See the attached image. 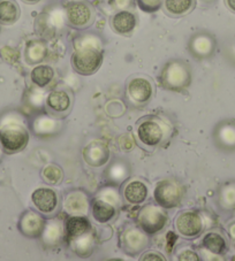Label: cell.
Here are the masks:
<instances>
[{
  "label": "cell",
  "instance_id": "obj_1",
  "mask_svg": "<svg viewBox=\"0 0 235 261\" xmlns=\"http://www.w3.org/2000/svg\"><path fill=\"white\" fill-rule=\"evenodd\" d=\"M103 62L102 43L97 36L85 35L75 42L72 65L76 73L88 76L99 69Z\"/></svg>",
  "mask_w": 235,
  "mask_h": 261
},
{
  "label": "cell",
  "instance_id": "obj_2",
  "mask_svg": "<svg viewBox=\"0 0 235 261\" xmlns=\"http://www.w3.org/2000/svg\"><path fill=\"white\" fill-rule=\"evenodd\" d=\"M160 81L164 88L181 91L192 83V70L184 61L172 60L162 68Z\"/></svg>",
  "mask_w": 235,
  "mask_h": 261
},
{
  "label": "cell",
  "instance_id": "obj_3",
  "mask_svg": "<svg viewBox=\"0 0 235 261\" xmlns=\"http://www.w3.org/2000/svg\"><path fill=\"white\" fill-rule=\"evenodd\" d=\"M29 134L19 124H7L0 129V143L8 152H17L27 146Z\"/></svg>",
  "mask_w": 235,
  "mask_h": 261
},
{
  "label": "cell",
  "instance_id": "obj_4",
  "mask_svg": "<svg viewBox=\"0 0 235 261\" xmlns=\"http://www.w3.org/2000/svg\"><path fill=\"white\" fill-rule=\"evenodd\" d=\"M137 220L142 230L152 235L160 231L166 226L167 215L160 207L148 205L139 211Z\"/></svg>",
  "mask_w": 235,
  "mask_h": 261
},
{
  "label": "cell",
  "instance_id": "obj_5",
  "mask_svg": "<svg viewBox=\"0 0 235 261\" xmlns=\"http://www.w3.org/2000/svg\"><path fill=\"white\" fill-rule=\"evenodd\" d=\"M153 197L157 204L162 208H172L179 205L182 197V191L175 182L165 179L157 183L153 191Z\"/></svg>",
  "mask_w": 235,
  "mask_h": 261
},
{
  "label": "cell",
  "instance_id": "obj_6",
  "mask_svg": "<svg viewBox=\"0 0 235 261\" xmlns=\"http://www.w3.org/2000/svg\"><path fill=\"white\" fill-rule=\"evenodd\" d=\"M175 228L180 235L193 238L200 235L203 230V220L201 215L194 211H187L175 220Z\"/></svg>",
  "mask_w": 235,
  "mask_h": 261
},
{
  "label": "cell",
  "instance_id": "obj_7",
  "mask_svg": "<svg viewBox=\"0 0 235 261\" xmlns=\"http://www.w3.org/2000/svg\"><path fill=\"white\" fill-rule=\"evenodd\" d=\"M65 14L68 24L78 29L87 27L92 20L91 8L82 2H75L67 5Z\"/></svg>",
  "mask_w": 235,
  "mask_h": 261
},
{
  "label": "cell",
  "instance_id": "obj_8",
  "mask_svg": "<svg viewBox=\"0 0 235 261\" xmlns=\"http://www.w3.org/2000/svg\"><path fill=\"white\" fill-rule=\"evenodd\" d=\"M137 137L147 146H157L164 138V130L156 120L147 119L137 127Z\"/></svg>",
  "mask_w": 235,
  "mask_h": 261
},
{
  "label": "cell",
  "instance_id": "obj_9",
  "mask_svg": "<svg viewBox=\"0 0 235 261\" xmlns=\"http://www.w3.org/2000/svg\"><path fill=\"white\" fill-rule=\"evenodd\" d=\"M188 48L193 57L197 58V59H205V58H209L214 55L216 40L209 34H196L189 40Z\"/></svg>",
  "mask_w": 235,
  "mask_h": 261
},
{
  "label": "cell",
  "instance_id": "obj_10",
  "mask_svg": "<svg viewBox=\"0 0 235 261\" xmlns=\"http://www.w3.org/2000/svg\"><path fill=\"white\" fill-rule=\"evenodd\" d=\"M127 94L134 102L144 103L151 99L153 87L146 77H134L127 84Z\"/></svg>",
  "mask_w": 235,
  "mask_h": 261
},
{
  "label": "cell",
  "instance_id": "obj_11",
  "mask_svg": "<svg viewBox=\"0 0 235 261\" xmlns=\"http://www.w3.org/2000/svg\"><path fill=\"white\" fill-rule=\"evenodd\" d=\"M31 200L39 212L50 214L56 211L58 206V196L52 189L39 188L31 195Z\"/></svg>",
  "mask_w": 235,
  "mask_h": 261
},
{
  "label": "cell",
  "instance_id": "obj_12",
  "mask_svg": "<svg viewBox=\"0 0 235 261\" xmlns=\"http://www.w3.org/2000/svg\"><path fill=\"white\" fill-rule=\"evenodd\" d=\"M19 227H20L21 232L24 233L25 236L30 237V238H36V237H39L43 233V230L45 228V222H44V219L40 217L39 214L29 211V212H27L22 215Z\"/></svg>",
  "mask_w": 235,
  "mask_h": 261
},
{
  "label": "cell",
  "instance_id": "obj_13",
  "mask_svg": "<svg viewBox=\"0 0 235 261\" xmlns=\"http://www.w3.org/2000/svg\"><path fill=\"white\" fill-rule=\"evenodd\" d=\"M110 158V151L106 145L102 143L95 142L83 150V159L88 165L92 167H99L105 165Z\"/></svg>",
  "mask_w": 235,
  "mask_h": 261
},
{
  "label": "cell",
  "instance_id": "obj_14",
  "mask_svg": "<svg viewBox=\"0 0 235 261\" xmlns=\"http://www.w3.org/2000/svg\"><path fill=\"white\" fill-rule=\"evenodd\" d=\"M111 25L116 34L128 35L136 27V17L129 11H120L113 15Z\"/></svg>",
  "mask_w": 235,
  "mask_h": 261
},
{
  "label": "cell",
  "instance_id": "obj_15",
  "mask_svg": "<svg viewBox=\"0 0 235 261\" xmlns=\"http://www.w3.org/2000/svg\"><path fill=\"white\" fill-rule=\"evenodd\" d=\"M215 138L218 146L225 150H235V124L232 122L219 124L216 129Z\"/></svg>",
  "mask_w": 235,
  "mask_h": 261
},
{
  "label": "cell",
  "instance_id": "obj_16",
  "mask_svg": "<svg viewBox=\"0 0 235 261\" xmlns=\"http://www.w3.org/2000/svg\"><path fill=\"white\" fill-rule=\"evenodd\" d=\"M64 207L67 212L70 214H85L88 212L89 201L87 196L83 192L74 191L70 192L65 198Z\"/></svg>",
  "mask_w": 235,
  "mask_h": 261
},
{
  "label": "cell",
  "instance_id": "obj_17",
  "mask_svg": "<svg viewBox=\"0 0 235 261\" xmlns=\"http://www.w3.org/2000/svg\"><path fill=\"white\" fill-rule=\"evenodd\" d=\"M124 243H125V249L128 253H137V252L142 251L144 247L147 246V236L144 233L138 230V229H128L125 231L124 235Z\"/></svg>",
  "mask_w": 235,
  "mask_h": 261
},
{
  "label": "cell",
  "instance_id": "obj_18",
  "mask_svg": "<svg viewBox=\"0 0 235 261\" xmlns=\"http://www.w3.org/2000/svg\"><path fill=\"white\" fill-rule=\"evenodd\" d=\"M124 197L130 204H141L148 197V187L142 181L134 179L125 187Z\"/></svg>",
  "mask_w": 235,
  "mask_h": 261
},
{
  "label": "cell",
  "instance_id": "obj_19",
  "mask_svg": "<svg viewBox=\"0 0 235 261\" xmlns=\"http://www.w3.org/2000/svg\"><path fill=\"white\" fill-rule=\"evenodd\" d=\"M92 217L99 223H106L114 218L115 207L105 200L99 198L92 202L91 206Z\"/></svg>",
  "mask_w": 235,
  "mask_h": 261
},
{
  "label": "cell",
  "instance_id": "obj_20",
  "mask_svg": "<svg viewBox=\"0 0 235 261\" xmlns=\"http://www.w3.org/2000/svg\"><path fill=\"white\" fill-rule=\"evenodd\" d=\"M90 228H91V226H90L88 219L81 217V215H79V217H72L66 222L67 237L69 240H74V238L82 236L90 231Z\"/></svg>",
  "mask_w": 235,
  "mask_h": 261
},
{
  "label": "cell",
  "instance_id": "obj_21",
  "mask_svg": "<svg viewBox=\"0 0 235 261\" xmlns=\"http://www.w3.org/2000/svg\"><path fill=\"white\" fill-rule=\"evenodd\" d=\"M70 97L69 94L62 90H57L49 93L46 97V105L54 112L62 113L70 107Z\"/></svg>",
  "mask_w": 235,
  "mask_h": 261
},
{
  "label": "cell",
  "instance_id": "obj_22",
  "mask_svg": "<svg viewBox=\"0 0 235 261\" xmlns=\"http://www.w3.org/2000/svg\"><path fill=\"white\" fill-rule=\"evenodd\" d=\"M46 57V46L40 40H33L28 43L25 51L26 61L29 65L40 64Z\"/></svg>",
  "mask_w": 235,
  "mask_h": 261
},
{
  "label": "cell",
  "instance_id": "obj_23",
  "mask_svg": "<svg viewBox=\"0 0 235 261\" xmlns=\"http://www.w3.org/2000/svg\"><path fill=\"white\" fill-rule=\"evenodd\" d=\"M20 16L19 5L13 0L0 2V23L13 24Z\"/></svg>",
  "mask_w": 235,
  "mask_h": 261
},
{
  "label": "cell",
  "instance_id": "obj_24",
  "mask_svg": "<svg viewBox=\"0 0 235 261\" xmlns=\"http://www.w3.org/2000/svg\"><path fill=\"white\" fill-rule=\"evenodd\" d=\"M30 77L34 84H36L39 88H44L46 87L48 84L51 83V81L54 77V70L52 67H50L48 65L36 66L35 68L31 70Z\"/></svg>",
  "mask_w": 235,
  "mask_h": 261
},
{
  "label": "cell",
  "instance_id": "obj_25",
  "mask_svg": "<svg viewBox=\"0 0 235 261\" xmlns=\"http://www.w3.org/2000/svg\"><path fill=\"white\" fill-rule=\"evenodd\" d=\"M70 245L73 247L76 254H79L80 256H87L91 253L92 250V235L90 233V231H88L82 236H79L74 238V240H70Z\"/></svg>",
  "mask_w": 235,
  "mask_h": 261
},
{
  "label": "cell",
  "instance_id": "obj_26",
  "mask_svg": "<svg viewBox=\"0 0 235 261\" xmlns=\"http://www.w3.org/2000/svg\"><path fill=\"white\" fill-rule=\"evenodd\" d=\"M202 245L214 254H223L226 251V242L223 237L216 232H210L203 238Z\"/></svg>",
  "mask_w": 235,
  "mask_h": 261
},
{
  "label": "cell",
  "instance_id": "obj_27",
  "mask_svg": "<svg viewBox=\"0 0 235 261\" xmlns=\"http://www.w3.org/2000/svg\"><path fill=\"white\" fill-rule=\"evenodd\" d=\"M164 6L166 12L173 16L187 14L194 6V0H165Z\"/></svg>",
  "mask_w": 235,
  "mask_h": 261
},
{
  "label": "cell",
  "instance_id": "obj_28",
  "mask_svg": "<svg viewBox=\"0 0 235 261\" xmlns=\"http://www.w3.org/2000/svg\"><path fill=\"white\" fill-rule=\"evenodd\" d=\"M219 201L220 205L223 206V208L228 211L235 210V182L226 183L225 186L221 188Z\"/></svg>",
  "mask_w": 235,
  "mask_h": 261
},
{
  "label": "cell",
  "instance_id": "obj_29",
  "mask_svg": "<svg viewBox=\"0 0 235 261\" xmlns=\"http://www.w3.org/2000/svg\"><path fill=\"white\" fill-rule=\"evenodd\" d=\"M61 233V223L57 221V220H53V221H50L46 226H45L42 235L43 240L46 244L54 245L59 240H60Z\"/></svg>",
  "mask_w": 235,
  "mask_h": 261
},
{
  "label": "cell",
  "instance_id": "obj_30",
  "mask_svg": "<svg viewBox=\"0 0 235 261\" xmlns=\"http://www.w3.org/2000/svg\"><path fill=\"white\" fill-rule=\"evenodd\" d=\"M58 127L57 121L49 118V116H40L34 123V130L38 135L52 134Z\"/></svg>",
  "mask_w": 235,
  "mask_h": 261
},
{
  "label": "cell",
  "instance_id": "obj_31",
  "mask_svg": "<svg viewBox=\"0 0 235 261\" xmlns=\"http://www.w3.org/2000/svg\"><path fill=\"white\" fill-rule=\"evenodd\" d=\"M42 177L48 184H58L64 177L62 169L57 165H49L42 170Z\"/></svg>",
  "mask_w": 235,
  "mask_h": 261
},
{
  "label": "cell",
  "instance_id": "obj_32",
  "mask_svg": "<svg viewBox=\"0 0 235 261\" xmlns=\"http://www.w3.org/2000/svg\"><path fill=\"white\" fill-rule=\"evenodd\" d=\"M108 178H111L114 182H121L128 176V169L125 165H121L120 163H115L112 165L110 169L107 170Z\"/></svg>",
  "mask_w": 235,
  "mask_h": 261
},
{
  "label": "cell",
  "instance_id": "obj_33",
  "mask_svg": "<svg viewBox=\"0 0 235 261\" xmlns=\"http://www.w3.org/2000/svg\"><path fill=\"white\" fill-rule=\"evenodd\" d=\"M137 6L141 8L143 12L153 13L157 12L161 7L162 0H136Z\"/></svg>",
  "mask_w": 235,
  "mask_h": 261
},
{
  "label": "cell",
  "instance_id": "obj_34",
  "mask_svg": "<svg viewBox=\"0 0 235 261\" xmlns=\"http://www.w3.org/2000/svg\"><path fill=\"white\" fill-rule=\"evenodd\" d=\"M0 56L5 61L7 62H15L17 60V58H19V55H17V51L15 49H13L11 47H4L2 48V51H0Z\"/></svg>",
  "mask_w": 235,
  "mask_h": 261
},
{
  "label": "cell",
  "instance_id": "obj_35",
  "mask_svg": "<svg viewBox=\"0 0 235 261\" xmlns=\"http://www.w3.org/2000/svg\"><path fill=\"white\" fill-rule=\"evenodd\" d=\"M101 199L110 202V204H112V205L119 204V196L116 195L114 190H111V189L110 190H105V192L102 195Z\"/></svg>",
  "mask_w": 235,
  "mask_h": 261
},
{
  "label": "cell",
  "instance_id": "obj_36",
  "mask_svg": "<svg viewBox=\"0 0 235 261\" xmlns=\"http://www.w3.org/2000/svg\"><path fill=\"white\" fill-rule=\"evenodd\" d=\"M179 260H183V261H198L200 258L198 255L195 253V252L192 250H184L179 255Z\"/></svg>",
  "mask_w": 235,
  "mask_h": 261
},
{
  "label": "cell",
  "instance_id": "obj_37",
  "mask_svg": "<svg viewBox=\"0 0 235 261\" xmlns=\"http://www.w3.org/2000/svg\"><path fill=\"white\" fill-rule=\"evenodd\" d=\"M141 260H147V261H165V256L161 255L160 253H158V252H153V251H150L148 252V253L143 254V256H141Z\"/></svg>",
  "mask_w": 235,
  "mask_h": 261
},
{
  "label": "cell",
  "instance_id": "obj_38",
  "mask_svg": "<svg viewBox=\"0 0 235 261\" xmlns=\"http://www.w3.org/2000/svg\"><path fill=\"white\" fill-rule=\"evenodd\" d=\"M227 56L230 60H232V62H234L235 64V43L230 44L228 48H227Z\"/></svg>",
  "mask_w": 235,
  "mask_h": 261
},
{
  "label": "cell",
  "instance_id": "obj_39",
  "mask_svg": "<svg viewBox=\"0 0 235 261\" xmlns=\"http://www.w3.org/2000/svg\"><path fill=\"white\" fill-rule=\"evenodd\" d=\"M114 3H115V5H116V7H119V8H126V7H128L129 6V4H130V0H114Z\"/></svg>",
  "mask_w": 235,
  "mask_h": 261
},
{
  "label": "cell",
  "instance_id": "obj_40",
  "mask_svg": "<svg viewBox=\"0 0 235 261\" xmlns=\"http://www.w3.org/2000/svg\"><path fill=\"white\" fill-rule=\"evenodd\" d=\"M225 2H226V5H227L229 10L235 12V0H225Z\"/></svg>",
  "mask_w": 235,
  "mask_h": 261
},
{
  "label": "cell",
  "instance_id": "obj_41",
  "mask_svg": "<svg viewBox=\"0 0 235 261\" xmlns=\"http://www.w3.org/2000/svg\"><path fill=\"white\" fill-rule=\"evenodd\" d=\"M229 233H230V236H232L233 238H235V224H233V226H230Z\"/></svg>",
  "mask_w": 235,
  "mask_h": 261
},
{
  "label": "cell",
  "instance_id": "obj_42",
  "mask_svg": "<svg viewBox=\"0 0 235 261\" xmlns=\"http://www.w3.org/2000/svg\"><path fill=\"white\" fill-rule=\"evenodd\" d=\"M26 4H37L40 0H24Z\"/></svg>",
  "mask_w": 235,
  "mask_h": 261
},
{
  "label": "cell",
  "instance_id": "obj_43",
  "mask_svg": "<svg viewBox=\"0 0 235 261\" xmlns=\"http://www.w3.org/2000/svg\"><path fill=\"white\" fill-rule=\"evenodd\" d=\"M203 2H205V3H211V2H214V0H203Z\"/></svg>",
  "mask_w": 235,
  "mask_h": 261
},
{
  "label": "cell",
  "instance_id": "obj_44",
  "mask_svg": "<svg viewBox=\"0 0 235 261\" xmlns=\"http://www.w3.org/2000/svg\"><path fill=\"white\" fill-rule=\"evenodd\" d=\"M0 155H2V151H0Z\"/></svg>",
  "mask_w": 235,
  "mask_h": 261
}]
</instances>
